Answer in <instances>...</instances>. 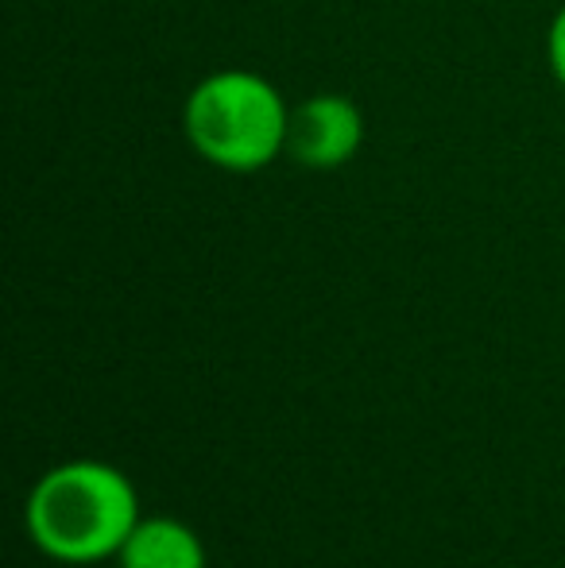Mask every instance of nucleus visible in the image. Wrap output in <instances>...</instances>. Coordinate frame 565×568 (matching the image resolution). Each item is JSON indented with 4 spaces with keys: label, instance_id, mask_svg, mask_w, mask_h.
Here are the masks:
<instances>
[{
    "label": "nucleus",
    "instance_id": "f257e3e1",
    "mask_svg": "<svg viewBox=\"0 0 565 568\" xmlns=\"http://www.w3.org/2000/svg\"><path fill=\"white\" fill-rule=\"evenodd\" d=\"M140 518L132 479L105 460H67L43 471L23 510L31 546L62 565L117 557Z\"/></svg>",
    "mask_w": 565,
    "mask_h": 568
},
{
    "label": "nucleus",
    "instance_id": "f03ea898",
    "mask_svg": "<svg viewBox=\"0 0 565 568\" xmlns=\"http://www.w3.org/2000/svg\"><path fill=\"white\" fill-rule=\"evenodd\" d=\"M283 93L252 70H213L190 90L182 132L210 166L229 174H256L286 151Z\"/></svg>",
    "mask_w": 565,
    "mask_h": 568
},
{
    "label": "nucleus",
    "instance_id": "7ed1b4c3",
    "mask_svg": "<svg viewBox=\"0 0 565 568\" xmlns=\"http://www.w3.org/2000/svg\"><path fill=\"white\" fill-rule=\"evenodd\" d=\"M364 116L356 101L341 93H317L291 109L286 124V155L306 171H337L361 151Z\"/></svg>",
    "mask_w": 565,
    "mask_h": 568
},
{
    "label": "nucleus",
    "instance_id": "20e7f679",
    "mask_svg": "<svg viewBox=\"0 0 565 568\" xmlns=\"http://www.w3.org/2000/svg\"><path fill=\"white\" fill-rule=\"evenodd\" d=\"M121 568H205V546L171 515H143L117 554Z\"/></svg>",
    "mask_w": 565,
    "mask_h": 568
},
{
    "label": "nucleus",
    "instance_id": "39448f33",
    "mask_svg": "<svg viewBox=\"0 0 565 568\" xmlns=\"http://www.w3.org/2000/svg\"><path fill=\"white\" fill-rule=\"evenodd\" d=\"M546 62H551V74L558 78V85L565 90V4L554 16L551 31H546Z\"/></svg>",
    "mask_w": 565,
    "mask_h": 568
}]
</instances>
